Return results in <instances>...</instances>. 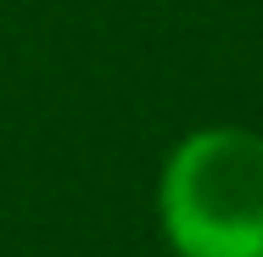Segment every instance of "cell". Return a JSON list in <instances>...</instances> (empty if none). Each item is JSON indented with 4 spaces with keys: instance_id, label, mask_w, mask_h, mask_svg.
<instances>
[{
    "instance_id": "obj_1",
    "label": "cell",
    "mask_w": 263,
    "mask_h": 257,
    "mask_svg": "<svg viewBox=\"0 0 263 257\" xmlns=\"http://www.w3.org/2000/svg\"><path fill=\"white\" fill-rule=\"evenodd\" d=\"M162 224L185 257H263V140L191 134L162 173Z\"/></svg>"
}]
</instances>
